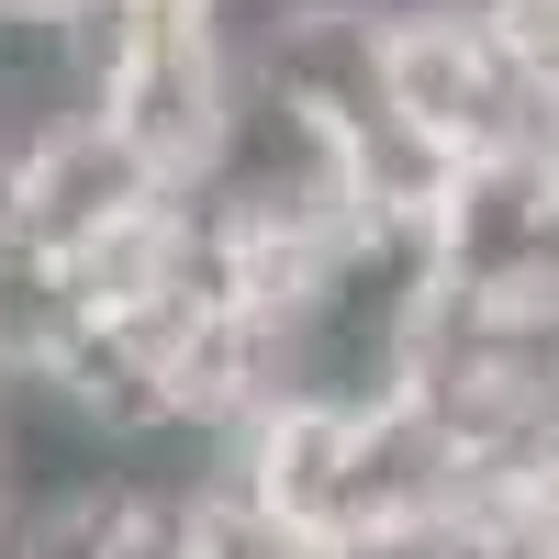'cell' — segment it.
<instances>
[{"label": "cell", "mask_w": 559, "mask_h": 559, "mask_svg": "<svg viewBox=\"0 0 559 559\" xmlns=\"http://www.w3.org/2000/svg\"><path fill=\"white\" fill-rule=\"evenodd\" d=\"M515 224H537V236H559V102H548L537 146H526V179H515Z\"/></svg>", "instance_id": "obj_4"}, {"label": "cell", "mask_w": 559, "mask_h": 559, "mask_svg": "<svg viewBox=\"0 0 559 559\" xmlns=\"http://www.w3.org/2000/svg\"><path fill=\"white\" fill-rule=\"evenodd\" d=\"M481 12H492L503 34H515V57L537 68V90L559 102V0H481Z\"/></svg>", "instance_id": "obj_3"}, {"label": "cell", "mask_w": 559, "mask_h": 559, "mask_svg": "<svg viewBox=\"0 0 559 559\" xmlns=\"http://www.w3.org/2000/svg\"><path fill=\"white\" fill-rule=\"evenodd\" d=\"M102 12H112V0H0V34H57V45H79Z\"/></svg>", "instance_id": "obj_5"}, {"label": "cell", "mask_w": 559, "mask_h": 559, "mask_svg": "<svg viewBox=\"0 0 559 559\" xmlns=\"http://www.w3.org/2000/svg\"><path fill=\"white\" fill-rule=\"evenodd\" d=\"M23 515H34V503H23V471H12V426H0V559L23 548Z\"/></svg>", "instance_id": "obj_6"}, {"label": "cell", "mask_w": 559, "mask_h": 559, "mask_svg": "<svg viewBox=\"0 0 559 559\" xmlns=\"http://www.w3.org/2000/svg\"><path fill=\"white\" fill-rule=\"evenodd\" d=\"M68 57H79L68 90L168 191H213V179L258 146L269 68H258L247 0H112Z\"/></svg>", "instance_id": "obj_2"}, {"label": "cell", "mask_w": 559, "mask_h": 559, "mask_svg": "<svg viewBox=\"0 0 559 559\" xmlns=\"http://www.w3.org/2000/svg\"><path fill=\"white\" fill-rule=\"evenodd\" d=\"M213 471L302 559H414L459 492V437L381 358H324L213 448Z\"/></svg>", "instance_id": "obj_1"}]
</instances>
